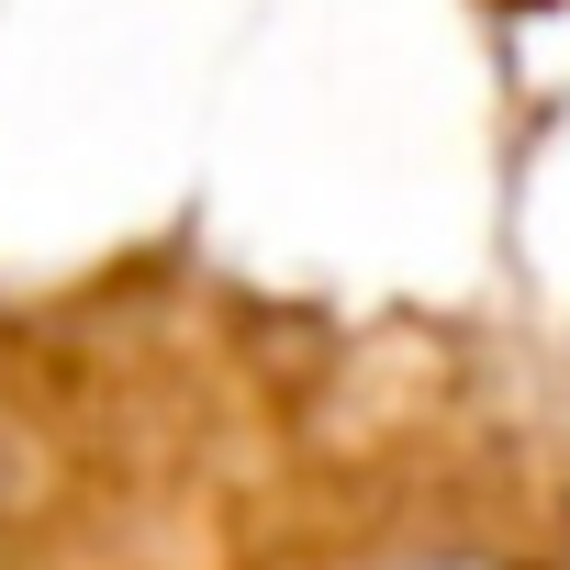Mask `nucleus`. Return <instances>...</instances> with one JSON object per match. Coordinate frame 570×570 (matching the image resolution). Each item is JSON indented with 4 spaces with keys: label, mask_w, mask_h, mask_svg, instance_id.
<instances>
[{
    "label": "nucleus",
    "mask_w": 570,
    "mask_h": 570,
    "mask_svg": "<svg viewBox=\"0 0 570 570\" xmlns=\"http://www.w3.org/2000/svg\"><path fill=\"white\" fill-rule=\"evenodd\" d=\"M392 570H492V559H470V548H425V559H392Z\"/></svg>",
    "instance_id": "1"
}]
</instances>
